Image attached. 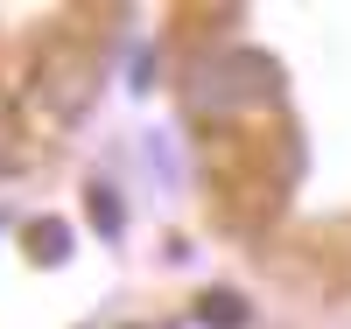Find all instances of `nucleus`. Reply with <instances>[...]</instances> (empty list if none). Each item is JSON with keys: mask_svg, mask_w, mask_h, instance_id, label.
<instances>
[{"mask_svg": "<svg viewBox=\"0 0 351 329\" xmlns=\"http://www.w3.org/2000/svg\"><path fill=\"white\" fill-rule=\"evenodd\" d=\"M92 224H99V231L120 224V211H112V196H106V189H92Z\"/></svg>", "mask_w": 351, "mask_h": 329, "instance_id": "3", "label": "nucleus"}, {"mask_svg": "<svg viewBox=\"0 0 351 329\" xmlns=\"http://www.w3.org/2000/svg\"><path fill=\"white\" fill-rule=\"evenodd\" d=\"M21 246H28V259H43V266H56V259H64V246H71V231L56 224V218H36V224L21 231Z\"/></svg>", "mask_w": 351, "mask_h": 329, "instance_id": "2", "label": "nucleus"}, {"mask_svg": "<svg viewBox=\"0 0 351 329\" xmlns=\"http://www.w3.org/2000/svg\"><path fill=\"white\" fill-rule=\"evenodd\" d=\"M197 322L204 329H246V302L232 287H211V294H197Z\"/></svg>", "mask_w": 351, "mask_h": 329, "instance_id": "1", "label": "nucleus"}]
</instances>
